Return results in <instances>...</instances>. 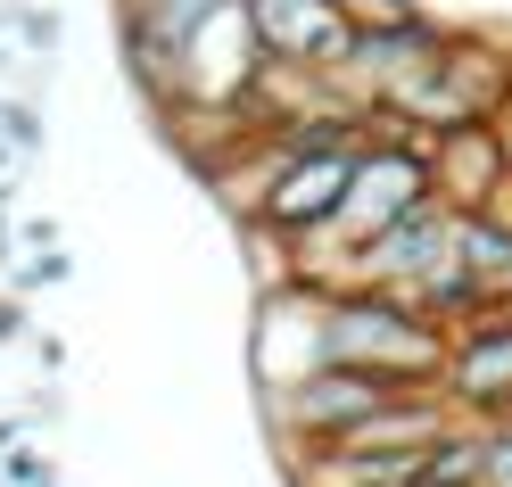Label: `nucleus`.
Wrapping results in <instances>:
<instances>
[{"mask_svg":"<svg viewBox=\"0 0 512 487\" xmlns=\"http://www.w3.org/2000/svg\"><path fill=\"white\" fill-rule=\"evenodd\" d=\"M323 339H331V364H364V372H389L405 388H438L446 372V331L389 298V289H356V298H331L323 306Z\"/></svg>","mask_w":512,"mask_h":487,"instance_id":"1","label":"nucleus"},{"mask_svg":"<svg viewBox=\"0 0 512 487\" xmlns=\"http://www.w3.org/2000/svg\"><path fill=\"white\" fill-rule=\"evenodd\" d=\"M397 397H413V388L389 380V372L314 364V372H298V380L273 388V421H281L290 438H306V446H331V438H347V430H364L372 413H389Z\"/></svg>","mask_w":512,"mask_h":487,"instance_id":"2","label":"nucleus"},{"mask_svg":"<svg viewBox=\"0 0 512 487\" xmlns=\"http://www.w3.org/2000/svg\"><path fill=\"white\" fill-rule=\"evenodd\" d=\"M422 199H430V157H413V149L356 157V182H347V207H339L331 232H347V240L364 248V240L389 232V223H405Z\"/></svg>","mask_w":512,"mask_h":487,"instance_id":"3","label":"nucleus"},{"mask_svg":"<svg viewBox=\"0 0 512 487\" xmlns=\"http://www.w3.org/2000/svg\"><path fill=\"white\" fill-rule=\"evenodd\" d=\"M347 182H356V157L347 149H298L265 190V223L290 232V240L298 232H331L339 207H347Z\"/></svg>","mask_w":512,"mask_h":487,"instance_id":"4","label":"nucleus"},{"mask_svg":"<svg viewBox=\"0 0 512 487\" xmlns=\"http://www.w3.org/2000/svg\"><path fill=\"white\" fill-rule=\"evenodd\" d=\"M446 265H455V223H446V215H430V207H413L405 223H389L380 240H364V248H356L364 289L430 281V273H446Z\"/></svg>","mask_w":512,"mask_h":487,"instance_id":"5","label":"nucleus"},{"mask_svg":"<svg viewBox=\"0 0 512 487\" xmlns=\"http://www.w3.org/2000/svg\"><path fill=\"white\" fill-rule=\"evenodd\" d=\"M248 25L273 58H356L339 0H248Z\"/></svg>","mask_w":512,"mask_h":487,"instance_id":"6","label":"nucleus"},{"mask_svg":"<svg viewBox=\"0 0 512 487\" xmlns=\"http://www.w3.org/2000/svg\"><path fill=\"white\" fill-rule=\"evenodd\" d=\"M438 190H446L463 215H471V207H488L496 190H504V141H496V133H479V124H455V141L438 149Z\"/></svg>","mask_w":512,"mask_h":487,"instance_id":"7","label":"nucleus"},{"mask_svg":"<svg viewBox=\"0 0 512 487\" xmlns=\"http://www.w3.org/2000/svg\"><path fill=\"white\" fill-rule=\"evenodd\" d=\"M223 9H232V0H133V50H141V67L157 75V58H166V50L182 58Z\"/></svg>","mask_w":512,"mask_h":487,"instance_id":"8","label":"nucleus"},{"mask_svg":"<svg viewBox=\"0 0 512 487\" xmlns=\"http://www.w3.org/2000/svg\"><path fill=\"white\" fill-rule=\"evenodd\" d=\"M479 487H512V421L488 438V479H479Z\"/></svg>","mask_w":512,"mask_h":487,"instance_id":"9","label":"nucleus"},{"mask_svg":"<svg viewBox=\"0 0 512 487\" xmlns=\"http://www.w3.org/2000/svg\"><path fill=\"white\" fill-rule=\"evenodd\" d=\"M50 281H67V256H34L25 265V289H50Z\"/></svg>","mask_w":512,"mask_h":487,"instance_id":"10","label":"nucleus"},{"mask_svg":"<svg viewBox=\"0 0 512 487\" xmlns=\"http://www.w3.org/2000/svg\"><path fill=\"white\" fill-rule=\"evenodd\" d=\"M9 479H17V487H42L50 471H42V454H9Z\"/></svg>","mask_w":512,"mask_h":487,"instance_id":"11","label":"nucleus"},{"mask_svg":"<svg viewBox=\"0 0 512 487\" xmlns=\"http://www.w3.org/2000/svg\"><path fill=\"white\" fill-rule=\"evenodd\" d=\"M42 487H50V479H42Z\"/></svg>","mask_w":512,"mask_h":487,"instance_id":"12","label":"nucleus"}]
</instances>
